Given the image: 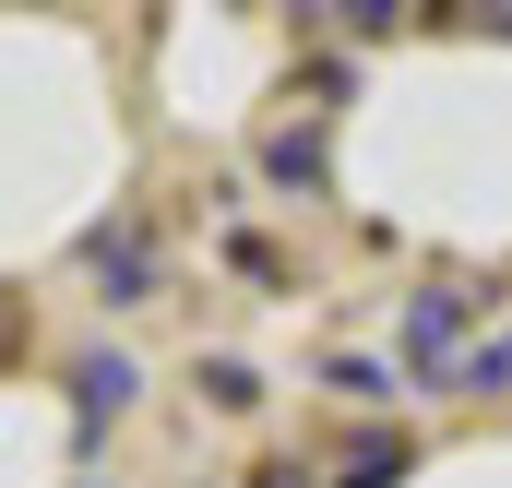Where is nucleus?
I'll list each match as a JSON object with an SVG mask.
<instances>
[{
    "label": "nucleus",
    "instance_id": "f257e3e1",
    "mask_svg": "<svg viewBox=\"0 0 512 488\" xmlns=\"http://www.w3.org/2000/svg\"><path fill=\"white\" fill-rule=\"evenodd\" d=\"M131 393V358H84V405H120Z\"/></svg>",
    "mask_w": 512,
    "mask_h": 488
}]
</instances>
